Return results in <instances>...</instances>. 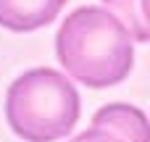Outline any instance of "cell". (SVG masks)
Segmentation results:
<instances>
[{"instance_id": "cell-5", "label": "cell", "mask_w": 150, "mask_h": 142, "mask_svg": "<svg viewBox=\"0 0 150 142\" xmlns=\"http://www.w3.org/2000/svg\"><path fill=\"white\" fill-rule=\"evenodd\" d=\"M105 11H111L132 34L134 42L150 40V16H148V0H103Z\"/></svg>"}, {"instance_id": "cell-1", "label": "cell", "mask_w": 150, "mask_h": 142, "mask_svg": "<svg viewBox=\"0 0 150 142\" xmlns=\"http://www.w3.org/2000/svg\"><path fill=\"white\" fill-rule=\"evenodd\" d=\"M55 53L66 74L92 90L124 82L134 66V40L105 8H76L55 34Z\"/></svg>"}, {"instance_id": "cell-4", "label": "cell", "mask_w": 150, "mask_h": 142, "mask_svg": "<svg viewBox=\"0 0 150 142\" xmlns=\"http://www.w3.org/2000/svg\"><path fill=\"white\" fill-rule=\"evenodd\" d=\"M92 126H103L124 142H150L148 119L134 105H124V103L105 105L92 116Z\"/></svg>"}, {"instance_id": "cell-2", "label": "cell", "mask_w": 150, "mask_h": 142, "mask_svg": "<svg viewBox=\"0 0 150 142\" xmlns=\"http://www.w3.org/2000/svg\"><path fill=\"white\" fill-rule=\"evenodd\" d=\"M5 119L24 142H58L79 121V92L61 71L32 69L8 87Z\"/></svg>"}, {"instance_id": "cell-6", "label": "cell", "mask_w": 150, "mask_h": 142, "mask_svg": "<svg viewBox=\"0 0 150 142\" xmlns=\"http://www.w3.org/2000/svg\"><path fill=\"white\" fill-rule=\"evenodd\" d=\"M71 142H124V140H121V137H116L113 132L103 129V126H90L87 132L76 134Z\"/></svg>"}, {"instance_id": "cell-3", "label": "cell", "mask_w": 150, "mask_h": 142, "mask_svg": "<svg viewBox=\"0 0 150 142\" xmlns=\"http://www.w3.org/2000/svg\"><path fill=\"white\" fill-rule=\"evenodd\" d=\"M66 0H0V26L11 32H34L55 21Z\"/></svg>"}]
</instances>
